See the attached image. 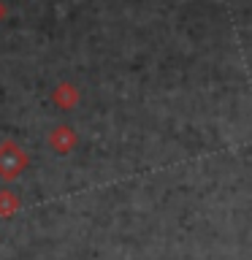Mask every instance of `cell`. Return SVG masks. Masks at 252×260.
<instances>
[{
  "label": "cell",
  "instance_id": "3",
  "mask_svg": "<svg viewBox=\"0 0 252 260\" xmlns=\"http://www.w3.org/2000/svg\"><path fill=\"white\" fill-rule=\"evenodd\" d=\"M0 16H3V6H0Z\"/></svg>",
  "mask_w": 252,
  "mask_h": 260
},
{
  "label": "cell",
  "instance_id": "1",
  "mask_svg": "<svg viewBox=\"0 0 252 260\" xmlns=\"http://www.w3.org/2000/svg\"><path fill=\"white\" fill-rule=\"evenodd\" d=\"M27 166V154H24L16 144L6 141L3 146H0V176L3 179H16L22 174V168Z\"/></svg>",
  "mask_w": 252,
  "mask_h": 260
},
{
  "label": "cell",
  "instance_id": "2",
  "mask_svg": "<svg viewBox=\"0 0 252 260\" xmlns=\"http://www.w3.org/2000/svg\"><path fill=\"white\" fill-rule=\"evenodd\" d=\"M16 209V198H11V192H0V217L11 214V211Z\"/></svg>",
  "mask_w": 252,
  "mask_h": 260
}]
</instances>
